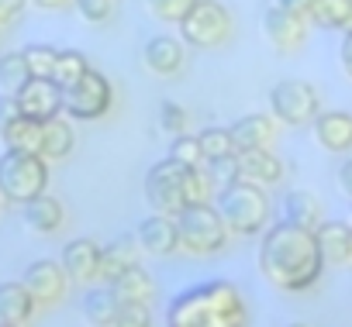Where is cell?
I'll list each match as a JSON object with an SVG mask.
<instances>
[{
  "label": "cell",
  "mask_w": 352,
  "mask_h": 327,
  "mask_svg": "<svg viewBox=\"0 0 352 327\" xmlns=\"http://www.w3.org/2000/svg\"><path fill=\"white\" fill-rule=\"evenodd\" d=\"M259 272L283 293H307L324 276V255L314 231L297 224H270L259 234Z\"/></svg>",
  "instance_id": "6da1fadb"
},
{
  "label": "cell",
  "mask_w": 352,
  "mask_h": 327,
  "mask_svg": "<svg viewBox=\"0 0 352 327\" xmlns=\"http://www.w3.org/2000/svg\"><path fill=\"white\" fill-rule=\"evenodd\" d=\"M166 327H245V300L228 279L194 282L169 300Z\"/></svg>",
  "instance_id": "7a4b0ae2"
},
{
  "label": "cell",
  "mask_w": 352,
  "mask_h": 327,
  "mask_svg": "<svg viewBox=\"0 0 352 327\" xmlns=\"http://www.w3.org/2000/svg\"><path fill=\"white\" fill-rule=\"evenodd\" d=\"M214 207L235 238H259L270 228V193L249 180H235L232 186L218 190Z\"/></svg>",
  "instance_id": "3957f363"
},
{
  "label": "cell",
  "mask_w": 352,
  "mask_h": 327,
  "mask_svg": "<svg viewBox=\"0 0 352 327\" xmlns=\"http://www.w3.org/2000/svg\"><path fill=\"white\" fill-rule=\"evenodd\" d=\"M173 221H176V231H180V252H187V255L208 258V255H221L228 248L232 231L214 204H187Z\"/></svg>",
  "instance_id": "277c9868"
},
{
  "label": "cell",
  "mask_w": 352,
  "mask_h": 327,
  "mask_svg": "<svg viewBox=\"0 0 352 327\" xmlns=\"http://www.w3.org/2000/svg\"><path fill=\"white\" fill-rule=\"evenodd\" d=\"M45 190H49V162L32 152L4 148V155H0V200L25 207Z\"/></svg>",
  "instance_id": "5b68a950"
},
{
  "label": "cell",
  "mask_w": 352,
  "mask_h": 327,
  "mask_svg": "<svg viewBox=\"0 0 352 327\" xmlns=\"http://www.w3.org/2000/svg\"><path fill=\"white\" fill-rule=\"evenodd\" d=\"M180 28V42L190 45V49H221L232 32H235V21H232V11L221 4V0H197V8L176 25Z\"/></svg>",
  "instance_id": "8992f818"
},
{
  "label": "cell",
  "mask_w": 352,
  "mask_h": 327,
  "mask_svg": "<svg viewBox=\"0 0 352 327\" xmlns=\"http://www.w3.org/2000/svg\"><path fill=\"white\" fill-rule=\"evenodd\" d=\"M114 107V83L100 73L90 69L80 83L63 90V114L69 121H100Z\"/></svg>",
  "instance_id": "52a82bcc"
},
{
  "label": "cell",
  "mask_w": 352,
  "mask_h": 327,
  "mask_svg": "<svg viewBox=\"0 0 352 327\" xmlns=\"http://www.w3.org/2000/svg\"><path fill=\"white\" fill-rule=\"evenodd\" d=\"M270 114L287 128H307L321 114V97L307 80H280L270 86Z\"/></svg>",
  "instance_id": "ba28073f"
},
{
  "label": "cell",
  "mask_w": 352,
  "mask_h": 327,
  "mask_svg": "<svg viewBox=\"0 0 352 327\" xmlns=\"http://www.w3.org/2000/svg\"><path fill=\"white\" fill-rule=\"evenodd\" d=\"M184 173H187V166H180V162H173V158H159V162H152V166H148L142 190H145V204L152 207V214L176 217V214L187 207Z\"/></svg>",
  "instance_id": "9c48e42d"
},
{
  "label": "cell",
  "mask_w": 352,
  "mask_h": 327,
  "mask_svg": "<svg viewBox=\"0 0 352 327\" xmlns=\"http://www.w3.org/2000/svg\"><path fill=\"white\" fill-rule=\"evenodd\" d=\"M307 32H311V21L300 11H287V8H276L273 4L263 14V35L280 52H297L307 42Z\"/></svg>",
  "instance_id": "30bf717a"
},
{
  "label": "cell",
  "mask_w": 352,
  "mask_h": 327,
  "mask_svg": "<svg viewBox=\"0 0 352 327\" xmlns=\"http://www.w3.org/2000/svg\"><path fill=\"white\" fill-rule=\"evenodd\" d=\"M14 97H18L21 114L32 117V121H42L45 124V121H52V117L63 114V86L52 76H32Z\"/></svg>",
  "instance_id": "8fae6325"
},
{
  "label": "cell",
  "mask_w": 352,
  "mask_h": 327,
  "mask_svg": "<svg viewBox=\"0 0 352 327\" xmlns=\"http://www.w3.org/2000/svg\"><path fill=\"white\" fill-rule=\"evenodd\" d=\"M21 282L28 286V293H32V300H35L38 306H56V303H63V296H66L69 276H66V269H63L56 258H35V262L25 269Z\"/></svg>",
  "instance_id": "7c38bea8"
},
{
  "label": "cell",
  "mask_w": 352,
  "mask_h": 327,
  "mask_svg": "<svg viewBox=\"0 0 352 327\" xmlns=\"http://www.w3.org/2000/svg\"><path fill=\"white\" fill-rule=\"evenodd\" d=\"M142 66L159 80H173L187 66V45L173 35H152L142 45Z\"/></svg>",
  "instance_id": "4fadbf2b"
},
{
  "label": "cell",
  "mask_w": 352,
  "mask_h": 327,
  "mask_svg": "<svg viewBox=\"0 0 352 327\" xmlns=\"http://www.w3.org/2000/svg\"><path fill=\"white\" fill-rule=\"evenodd\" d=\"M138 248L145 255H176L180 252V231H176V221L169 214H148L145 221H138L135 228Z\"/></svg>",
  "instance_id": "5bb4252c"
},
{
  "label": "cell",
  "mask_w": 352,
  "mask_h": 327,
  "mask_svg": "<svg viewBox=\"0 0 352 327\" xmlns=\"http://www.w3.org/2000/svg\"><path fill=\"white\" fill-rule=\"evenodd\" d=\"M235 152H256V148H273L280 134V121L273 114H242L235 124H228Z\"/></svg>",
  "instance_id": "9a60e30c"
},
{
  "label": "cell",
  "mask_w": 352,
  "mask_h": 327,
  "mask_svg": "<svg viewBox=\"0 0 352 327\" xmlns=\"http://www.w3.org/2000/svg\"><path fill=\"white\" fill-rule=\"evenodd\" d=\"M100 252H104V245H97L94 238L66 241L59 265L66 269L69 282H94V279H100Z\"/></svg>",
  "instance_id": "2e32d148"
},
{
  "label": "cell",
  "mask_w": 352,
  "mask_h": 327,
  "mask_svg": "<svg viewBox=\"0 0 352 327\" xmlns=\"http://www.w3.org/2000/svg\"><path fill=\"white\" fill-rule=\"evenodd\" d=\"M314 141L331 155H352V114L345 110H321L311 121Z\"/></svg>",
  "instance_id": "e0dca14e"
},
{
  "label": "cell",
  "mask_w": 352,
  "mask_h": 327,
  "mask_svg": "<svg viewBox=\"0 0 352 327\" xmlns=\"http://www.w3.org/2000/svg\"><path fill=\"white\" fill-rule=\"evenodd\" d=\"M287 176L283 158L273 155V148H256V152H239V180H249L256 186H276Z\"/></svg>",
  "instance_id": "ac0fdd59"
},
{
  "label": "cell",
  "mask_w": 352,
  "mask_h": 327,
  "mask_svg": "<svg viewBox=\"0 0 352 327\" xmlns=\"http://www.w3.org/2000/svg\"><path fill=\"white\" fill-rule=\"evenodd\" d=\"M318 248L324 255V265H345L352 262V228L345 221H321L314 228Z\"/></svg>",
  "instance_id": "d6986e66"
},
{
  "label": "cell",
  "mask_w": 352,
  "mask_h": 327,
  "mask_svg": "<svg viewBox=\"0 0 352 327\" xmlns=\"http://www.w3.org/2000/svg\"><path fill=\"white\" fill-rule=\"evenodd\" d=\"M304 18L311 28L324 32H352V0H304Z\"/></svg>",
  "instance_id": "ffe728a7"
},
{
  "label": "cell",
  "mask_w": 352,
  "mask_h": 327,
  "mask_svg": "<svg viewBox=\"0 0 352 327\" xmlns=\"http://www.w3.org/2000/svg\"><path fill=\"white\" fill-rule=\"evenodd\" d=\"M138 255H142V248H138V238L135 234H121L111 245H104V252H100V282L111 286L121 272H128L131 265H138Z\"/></svg>",
  "instance_id": "44dd1931"
},
{
  "label": "cell",
  "mask_w": 352,
  "mask_h": 327,
  "mask_svg": "<svg viewBox=\"0 0 352 327\" xmlns=\"http://www.w3.org/2000/svg\"><path fill=\"white\" fill-rule=\"evenodd\" d=\"M73 148H76V131H73V124H69L66 114H59V117H52V121L42 124V152L38 155L49 162V166H52V162L69 158Z\"/></svg>",
  "instance_id": "7402d4cb"
},
{
  "label": "cell",
  "mask_w": 352,
  "mask_h": 327,
  "mask_svg": "<svg viewBox=\"0 0 352 327\" xmlns=\"http://www.w3.org/2000/svg\"><path fill=\"white\" fill-rule=\"evenodd\" d=\"M35 310H38V303L32 300V293H28L25 282H14V279L0 282V320L25 327L35 317Z\"/></svg>",
  "instance_id": "603a6c76"
},
{
  "label": "cell",
  "mask_w": 352,
  "mask_h": 327,
  "mask_svg": "<svg viewBox=\"0 0 352 327\" xmlns=\"http://www.w3.org/2000/svg\"><path fill=\"white\" fill-rule=\"evenodd\" d=\"M21 210H25V224H28L35 234H56V231H63V224H66V207H63L56 197H49V193L28 200Z\"/></svg>",
  "instance_id": "cb8c5ba5"
},
{
  "label": "cell",
  "mask_w": 352,
  "mask_h": 327,
  "mask_svg": "<svg viewBox=\"0 0 352 327\" xmlns=\"http://www.w3.org/2000/svg\"><path fill=\"white\" fill-rule=\"evenodd\" d=\"M118 303H121V300L114 296V289H111L107 282H100V286H90V289L83 293L80 310H83V317H87L90 327H114Z\"/></svg>",
  "instance_id": "d4e9b609"
},
{
  "label": "cell",
  "mask_w": 352,
  "mask_h": 327,
  "mask_svg": "<svg viewBox=\"0 0 352 327\" xmlns=\"http://www.w3.org/2000/svg\"><path fill=\"white\" fill-rule=\"evenodd\" d=\"M283 221L314 231V228L324 221V217H321V200H318L311 190H290V193L283 197Z\"/></svg>",
  "instance_id": "484cf974"
},
{
  "label": "cell",
  "mask_w": 352,
  "mask_h": 327,
  "mask_svg": "<svg viewBox=\"0 0 352 327\" xmlns=\"http://www.w3.org/2000/svg\"><path fill=\"white\" fill-rule=\"evenodd\" d=\"M111 289L121 303H152V296H155V282L142 265H131L128 272H121L111 282Z\"/></svg>",
  "instance_id": "4316f807"
},
{
  "label": "cell",
  "mask_w": 352,
  "mask_h": 327,
  "mask_svg": "<svg viewBox=\"0 0 352 327\" xmlns=\"http://www.w3.org/2000/svg\"><path fill=\"white\" fill-rule=\"evenodd\" d=\"M0 141H4V148L38 155V152H42V121H32V117H25V114H21L14 124H8V128H4Z\"/></svg>",
  "instance_id": "83f0119b"
},
{
  "label": "cell",
  "mask_w": 352,
  "mask_h": 327,
  "mask_svg": "<svg viewBox=\"0 0 352 327\" xmlns=\"http://www.w3.org/2000/svg\"><path fill=\"white\" fill-rule=\"evenodd\" d=\"M90 69H94V66H90V59H87L80 49H59V56H56V69H52V80L66 90V86L80 83Z\"/></svg>",
  "instance_id": "f1b7e54d"
},
{
  "label": "cell",
  "mask_w": 352,
  "mask_h": 327,
  "mask_svg": "<svg viewBox=\"0 0 352 327\" xmlns=\"http://www.w3.org/2000/svg\"><path fill=\"white\" fill-rule=\"evenodd\" d=\"M197 141H201L204 162L239 155V152H235V141H232V131H228V128H221V124H208L204 131H197Z\"/></svg>",
  "instance_id": "f546056e"
},
{
  "label": "cell",
  "mask_w": 352,
  "mask_h": 327,
  "mask_svg": "<svg viewBox=\"0 0 352 327\" xmlns=\"http://www.w3.org/2000/svg\"><path fill=\"white\" fill-rule=\"evenodd\" d=\"M32 80V69L25 62V52H4L0 56V86L4 93H18Z\"/></svg>",
  "instance_id": "4dcf8cb0"
},
{
  "label": "cell",
  "mask_w": 352,
  "mask_h": 327,
  "mask_svg": "<svg viewBox=\"0 0 352 327\" xmlns=\"http://www.w3.org/2000/svg\"><path fill=\"white\" fill-rule=\"evenodd\" d=\"M166 158L180 162V166H187V169L204 166V152H201L197 134H190V131H184V134H173V141H169V155H166Z\"/></svg>",
  "instance_id": "1f68e13d"
},
{
  "label": "cell",
  "mask_w": 352,
  "mask_h": 327,
  "mask_svg": "<svg viewBox=\"0 0 352 327\" xmlns=\"http://www.w3.org/2000/svg\"><path fill=\"white\" fill-rule=\"evenodd\" d=\"M194 8H197V0H145V11L162 25H180Z\"/></svg>",
  "instance_id": "d6a6232c"
},
{
  "label": "cell",
  "mask_w": 352,
  "mask_h": 327,
  "mask_svg": "<svg viewBox=\"0 0 352 327\" xmlns=\"http://www.w3.org/2000/svg\"><path fill=\"white\" fill-rule=\"evenodd\" d=\"M214 193L218 190H214V183H211V176H208L204 166L184 173V197H187V204H211Z\"/></svg>",
  "instance_id": "836d02e7"
},
{
  "label": "cell",
  "mask_w": 352,
  "mask_h": 327,
  "mask_svg": "<svg viewBox=\"0 0 352 327\" xmlns=\"http://www.w3.org/2000/svg\"><path fill=\"white\" fill-rule=\"evenodd\" d=\"M190 128V110L176 100H159V131L173 134H184Z\"/></svg>",
  "instance_id": "e575fe53"
},
{
  "label": "cell",
  "mask_w": 352,
  "mask_h": 327,
  "mask_svg": "<svg viewBox=\"0 0 352 327\" xmlns=\"http://www.w3.org/2000/svg\"><path fill=\"white\" fill-rule=\"evenodd\" d=\"M21 52H25V62H28L32 76H52L59 49H52V45H45V42H32V45H25Z\"/></svg>",
  "instance_id": "d590c367"
},
{
  "label": "cell",
  "mask_w": 352,
  "mask_h": 327,
  "mask_svg": "<svg viewBox=\"0 0 352 327\" xmlns=\"http://www.w3.org/2000/svg\"><path fill=\"white\" fill-rule=\"evenodd\" d=\"M204 169L214 183V190H225L239 180V155H228V158H214V162H204ZM218 197V193H214Z\"/></svg>",
  "instance_id": "8d00e7d4"
},
{
  "label": "cell",
  "mask_w": 352,
  "mask_h": 327,
  "mask_svg": "<svg viewBox=\"0 0 352 327\" xmlns=\"http://www.w3.org/2000/svg\"><path fill=\"white\" fill-rule=\"evenodd\" d=\"M73 8H76V14H80L87 25H104V21H111L118 0H76Z\"/></svg>",
  "instance_id": "74e56055"
},
{
  "label": "cell",
  "mask_w": 352,
  "mask_h": 327,
  "mask_svg": "<svg viewBox=\"0 0 352 327\" xmlns=\"http://www.w3.org/2000/svg\"><path fill=\"white\" fill-rule=\"evenodd\" d=\"M114 327H152V310H148V303H118Z\"/></svg>",
  "instance_id": "f35d334b"
},
{
  "label": "cell",
  "mask_w": 352,
  "mask_h": 327,
  "mask_svg": "<svg viewBox=\"0 0 352 327\" xmlns=\"http://www.w3.org/2000/svg\"><path fill=\"white\" fill-rule=\"evenodd\" d=\"M21 117V107H18V97L14 93H0V134H4L8 124H14Z\"/></svg>",
  "instance_id": "ab89813d"
},
{
  "label": "cell",
  "mask_w": 352,
  "mask_h": 327,
  "mask_svg": "<svg viewBox=\"0 0 352 327\" xmlns=\"http://www.w3.org/2000/svg\"><path fill=\"white\" fill-rule=\"evenodd\" d=\"M32 4V0H0V25H11V21H18L21 14H25V8Z\"/></svg>",
  "instance_id": "60d3db41"
},
{
  "label": "cell",
  "mask_w": 352,
  "mask_h": 327,
  "mask_svg": "<svg viewBox=\"0 0 352 327\" xmlns=\"http://www.w3.org/2000/svg\"><path fill=\"white\" fill-rule=\"evenodd\" d=\"M335 183H338V190L352 200V155L342 158V166H338V173H335Z\"/></svg>",
  "instance_id": "b9f144b4"
},
{
  "label": "cell",
  "mask_w": 352,
  "mask_h": 327,
  "mask_svg": "<svg viewBox=\"0 0 352 327\" xmlns=\"http://www.w3.org/2000/svg\"><path fill=\"white\" fill-rule=\"evenodd\" d=\"M338 66H342V73L352 80V32L342 35V45H338Z\"/></svg>",
  "instance_id": "7bdbcfd3"
},
{
  "label": "cell",
  "mask_w": 352,
  "mask_h": 327,
  "mask_svg": "<svg viewBox=\"0 0 352 327\" xmlns=\"http://www.w3.org/2000/svg\"><path fill=\"white\" fill-rule=\"evenodd\" d=\"M35 8H42V11H66V8H73L76 0H32Z\"/></svg>",
  "instance_id": "ee69618b"
},
{
  "label": "cell",
  "mask_w": 352,
  "mask_h": 327,
  "mask_svg": "<svg viewBox=\"0 0 352 327\" xmlns=\"http://www.w3.org/2000/svg\"><path fill=\"white\" fill-rule=\"evenodd\" d=\"M276 8H287V11H300V14H304V0H276Z\"/></svg>",
  "instance_id": "f6af8a7d"
},
{
  "label": "cell",
  "mask_w": 352,
  "mask_h": 327,
  "mask_svg": "<svg viewBox=\"0 0 352 327\" xmlns=\"http://www.w3.org/2000/svg\"><path fill=\"white\" fill-rule=\"evenodd\" d=\"M283 327H311V324H304V320H294V324H283Z\"/></svg>",
  "instance_id": "bcb514c9"
},
{
  "label": "cell",
  "mask_w": 352,
  "mask_h": 327,
  "mask_svg": "<svg viewBox=\"0 0 352 327\" xmlns=\"http://www.w3.org/2000/svg\"><path fill=\"white\" fill-rule=\"evenodd\" d=\"M0 327H18V324H8V320H0Z\"/></svg>",
  "instance_id": "7dc6e473"
},
{
  "label": "cell",
  "mask_w": 352,
  "mask_h": 327,
  "mask_svg": "<svg viewBox=\"0 0 352 327\" xmlns=\"http://www.w3.org/2000/svg\"><path fill=\"white\" fill-rule=\"evenodd\" d=\"M0 35H4V25H0Z\"/></svg>",
  "instance_id": "c3c4849f"
},
{
  "label": "cell",
  "mask_w": 352,
  "mask_h": 327,
  "mask_svg": "<svg viewBox=\"0 0 352 327\" xmlns=\"http://www.w3.org/2000/svg\"><path fill=\"white\" fill-rule=\"evenodd\" d=\"M0 207H4V200H0Z\"/></svg>",
  "instance_id": "681fc988"
},
{
  "label": "cell",
  "mask_w": 352,
  "mask_h": 327,
  "mask_svg": "<svg viewBox=\"0 0 352 327\" xmlns=\"http://www.w3.org/2000/svg\"><path fill=\"white\" fill-rule=\"evenodd\" d=\"M349 207H352V200H349Z\"/></svg>",
  "instance_id": "f907efd6"
}]
</instances>
